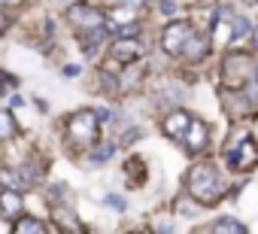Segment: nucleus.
<instances>
[{
    "label": "nucleus",
    "mask_w": 258,
    "mask_h": 234,
    "mask_svg": "<svg viewBox=\"0 0 258 234\" xmlns=\"http://www.w3.org/2000/svg\"><path fill=\"white\" fill-rule=\"evenodd\" d=\"M100 134V119L94 109H76L67 119V140L79 149H91Z\"/></svg>",
    "instance_id": "3"
},
{
    "label": "nucleus",
    "mask_w": 258,
    "mask_h": 234,
    "mask_svg": "<svg viewBox=\"0 0 258 234\" xmlns=\"http://www.w3.org/2000/svg\"><path fill=\"white\" fill-rule=\"evenodd\" d=\"M67 22L73 25L76 34L94 40V37H103V22H106V16H103V10H97V7H91V4H73V7L67 10Z\"/></svg>",
    "instance_id": "5"
},
{
    "label": "nucleus",
    "mask_w": 258,
    "mask_h": 234,
    "mask_svg": "<svg viewBox=\"0 0 258 234\" xmlns=\"http://www.w3.org/2000/svg\"><path fill=\"white\" fill-rule=\"evenodd\" d=\"M210 231H216V234H246V225L237 222L234 216H222L219 222L210 225Z\"/></svg>",
    "instance_id": "15"
},
{
    "label": "nucleus",
    "mask_w": 258,
    "mask_h": 234,
    "mask_svg": "<svg viewBox=\"0 0 258 234\" xmlns=\"http://www.w3.org/2000/svg\"><path fill=\"white\" fill-rule=\"evenodd\" d=\"M188 122H191V115H188L185 109H170V112L164 115V122H161V131H164V137H170V140H182Z\"/></svg>",
    "instance_id": "11"
},
{
    "label": "nucleus",
    "mask_w": 258,
    "mask_h": 234,
    "mask_svg": "<svg viewBox=\"0 0 258 234\" xmlns=\"http://www.w3.org/2000/svg\"><path fill=\"white\" fill-rule=\"evenodd\" d=\"M112 152H115V146H112V143H103V146H94V152H91V161H94V164H100V161H106V158H112Z\"/></svg>",
    "instance_id": "18"
},
{
    "label": "nucleus",
    "mask_w": 258,
    "mask_h": 234,
    "mask_svg": "<svg viewBox=\"0 0 258 234\" xmlns=\"http://www.w3.org/2000/svg\"><path fill=\"white\" fill-rule=\"evenodd\" d=\"M225 164L237 173H249L258 167V143L252 134H234L225 146Z\"/></svg>",
    "instance_id": "2"
},
{
    "label": "nucleus",
    "mask_w": 258,
    "mask_h": 234,
    "mask_svg": "<svg viewBox=\"0 0 258 234\" xmlns=\"http://www.w3.org/2000/svg\"><path fill=\"white\" fill-rule=\"evenodd\" d=\"M243 4H258V0H243Z\"/></svg>",
    "instance_id": "24"
},
{
    "label": "nucleus",
    "mask_w": 258,
    "mask_h": 234,
    "mask_svg": "<svg viewBox=\"0 0 258 234\" xmlns=\"http://www.w3.org/2000/svg\"><path fill=\"white\" fill-rule=\"evenodd\" d=\"M124 177L131 180L134 186H140V183L146 180V170H143V158H137V155H134V158H127V164H124Z\"/></svg>",
    "instance_id": "16"
},
{
    "label": "nucleus",
    "mask_w": 258,
    "mask_h": 234,
    "mask_svg": "<svg viewBox=\"0 0 258 234\" xmlns=\"http://www.w3.org/2000/svg\"><path fill=\"white\" fill-rule=\"evenodd\" d=\"M210 46H213V43H210L207 34H195V31H191V37L185 40V46H182L179 55L188 58V61H204V58L210 55Z\"/></svg>",
    "instance_id": "12"
},
{
    "label": "nucleus",
    "mask_w": 258,
    "mask_h": 234,
    "mask_svg": "<svg viewBox=\"0 0 258 234\" xmlns=\"http://www.w3.org/2000/svg\"><path fill=\"white\" fill-rule=\"evenodd\" d=\"M252 46H255V49H258V25H255V28H252Z\"/></svg>",
    "instance_id": "23"
},
{
    "label": "nucleus",
    "mask_w": 258,
    "mask_h": 234,
    "mask_svg": "<svg viewBox=\"0 0 258 234\" xmlns=\"http://www.w3.org/2000/svg\"><path fill=\"white\" fill-rule=\"evenodd\" d=\"M25 213V198L16 186H0V216L7 222H16Z\"/></svg>",
    "instance_id": "10"
},
{
    "label": "nucleus",
    "mask_w": 258,
    "mask_h": 234,
    "mask_svg": "<svg viewBox=\"0 0 258 234\" xmlns=\"http://www.w3.org/2000/svg\"><path fill=\"white\" fill-rule=\"evenodd\" d=\"M143 55H146V46H143L137 37H118V40L109 46V58H112L115 64H121V67L140 61Z\"/></svg>",
    "instance_id": "6"
},
{
    "label": "nucleus",
    "mask_w": 258,
    "mask_h": 234,
    "mask_svg": "<svg viewBox=\"0 0 258 234\" xmlns=\"http://www.w3.org/2000/svg\"><path fill=\"white\" fill-rule=\"evenodd\" d=\"M10 25H13L10 13H4V10H0V34H4V31H10Z\"/></svg>",
    "instance_id": "20"
},
{
    "label": "nucleus",
    "mask_w": 258,
    "mask_h": 234,
    "mask_svg": "<svg viewBox=\"0 0 258 234\" xmlns=\"http://www.w3.org/2000/svg\"><path fill=\"white\" fill-rule=\"evenodd\" d=\"M22 134L19 122H16V115L10 109H0V140H16Z\"/></svg>",
    "instance_id": "14"
},
{
    "label": "nucleus",
    "mask_w": 258,
    "mask_h": 234,
    "mask_svg": "<svg viewBox=\"0 0 258 234\" xmlns=\"http://www.w3.org/2000/svg\"><path fill=\"white\" fill-rule=\"evenodd\" d=\"M210 43L219 46V49H225V46L234 43V13H231L228 7L219 10V16H216V22H213V37H210Z\"/></svg>",
    "instance_id": "9"
},
{
    "label": "nucleus",
    "mask_w": 258,
    "mask_h": 234,
    "mask_svg": "<svg viewBox=\"0 0 258 234\" xmlns=\"http://www.w3.org/2000/svg\"><path fill=\"white\" fill-rule=\"evenodd\" d=\"M179 143H185L188 152H204L210 146V125L204 119H195V115H191V122H188V128H185Z\"/></svg>",
    "instance_id": "8"
},
{
    "label": "nucleus",
    "mask_w": 258,
    "mask_h": 234,
    "mask_svg": "<svg viewBox=\"0 0 258 234\" xmlns=\"http://www.w3.org/2000/svg\"><path fill=\"white\" fill-rule=\"evenodd\" d=\"M249 34H252V25H249L243 16H237V13H234V43H237V40H243V37H249Z\"/></svg>",
    "instance_id": "17"
},
{
    "label": "nucleus",
    "mask_w": 258,
    "mask_h": 234,
    "mask_svg": "<svg viewBox=\"0 0 258 234\" xmlns=\"http://www.w3.org/2000/svg\"><path fill=\"white\" fill-rule=\"evenodd\" d=\"M13 231H16V234H46L49 225L40 222V219H34V216H25V213H22V216L13 222Z\"/></svg>",
    "instance_id": "13"
},
{
    "label": "nucleus",
    "mask_w": 258,
    "mask_h": 234,
    "mask_svg": "<svg viewBox=\"0 0 258 234\" xmlns=\"http://www.w3.org/2000/svg\"><path fill=\"white\" fill-rule=\"evenodd\" d=\"M79 73H82L79 64H67V67H64V76H67V79H73V76H79Z\"/></svg>",
    "instance_id": "21"
},
{
    "label": "nucleus",
    "mask_w": 258,
    "mask_h": 234,
    "mask_svg": "<svg viewBox=\"0 0 258 234\" xmlns=\"http://www.w3.org/2000/svg\"><path fill=\"white\" fill-rule=\"evenodd\" d=\"M13 183H16V177L10 170H0V186H13Z\"/></svg>",
    "instance_id": "22"
},
{
    "label": "nucleus",
    "mask_w": 258,
    "mask_h": 234,
    "mask_svg": "<svg viewBox=\"0 0 258 234\" xmlns=\"http://www.w3.org/2000/svg\"><path fill=\"white\" fill-rule=\"evenodd\" d=\"M55 213H58V216H55V219H58V222H61V228H67V231H82V225H79V222H73V219H70V213H67V210H55Z\"/></svg>",
    "instance_id": "19"
},
{
    "label": "nucleus",
    "mask_w": 258,
    "mask_h": 234,
    "mask_svg": "<svg viewBox=\"0 0 258 234\" xmlns=\"http://www.w3.org/2000/svg\"><path fill=\"white\" fill-rule=\"evenodd\" d=\"M222 88L225 91H243L246 85H249V79H252V70H255V64H252V58L249 55H243V52H228L225 58H222Z\"/></svg>",
    "instance_id": "4"
},
{
    "label": "nucleus",
    "mask_w": 258,
    "mask_h": 234,
    "mask_svg": "<svg viewBox=\"0 0 258 234\" xmlns=\"http://www.w3.org/2000/svg\"><path fill=\"white\" fill-rule=\"evenodd\" d=\"M185 189L188 198L201 207H216L225 195V180L219 177V170L210 161H195L185 170Z\"/></svg>",
    "instance_id": "1"
},
{
    "label": "nucleus",
    "mask_w": 258,
    "mask_h": 234,
    "mask_svg": "<svg viewBox=\"0 0 258 234\" xmlns=\"http://www.w3.org/2000/svg\"><path fill=\"white\" fill-rule=\"evenodd\" d=\"M191 31H195V28H191L188 22H182V19H179V22H170V25L161 31V46H164V52H167V55H179L182 46H185V40L191 37Z\"/></svg>",
    "instance_id": "7"
}]
</instances>
